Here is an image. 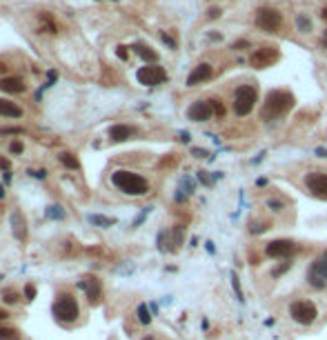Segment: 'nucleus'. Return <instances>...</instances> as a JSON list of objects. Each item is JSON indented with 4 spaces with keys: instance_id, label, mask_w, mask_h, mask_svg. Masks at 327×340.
<instances>
[{
    "instance_id": "f257e3e1",
    "label": "nucleus",
    "mask_w": 327,
    "mask_h": 340,
    "mask_svg": "<svg viewBox=\"0 0 327 340\" xmlns=\"http://www.w3.org/2000/svg\"><path fill=\"white\" fill-rule=\"evenodd\" d=\"M111 183L116 189H120L127 196H145L147 191H149V183L138 176V173L133 171H127V169H118L111 173Z\"/></svg>"
},
{
    "instance_id": "f03ea898",
    "label": "nucleus",
    "mask_w": 327,
    "mask_h": 340,
    "mask_svg": "<svg viewBox=\"0 0 327 340\" xmlns=\"http://www.w3.org/2000/svg\"><path fill=\"white\" fill-rule=\"evenodd\" d=\"M292 107H294V96L290 91H283V89L270 91L265 98V105H263V120H274V118L283 116Z\"/></svg>"
},
{
    "instance_id": "7ed1b4c3",
    "label": "nucleus",
    "mask_w": 327,
    "mask_h": 340,
    "mask_svg": "<svg viewBox=\"0 0 327 340\" xmlns=\"http://www.w3.org/2000/svg\"><path fill=\"white\" fill-rule=\"evenodd\" d=\"M256 98H258V89L254 85H243V87H238L236 93H234V113L236 116H247L252 109H254V103H256Z\"/></svg>"
},
{
    "instance_id": "20e7f679",
    "label": "nucleus",
    "mask_w": 327,
    "mask_h": 340,
    "mask_svg": "<svg viewBox=\"0 0 327 340\" xmlns=\"http://www.w3.org/2000/svg\"><path fill=\"white\" fill-rule=\"evenodd\" d=\"M53 316L60 323H73L78 316H80V309H78V303L71 293H60L53 303Z\"/></svg>"
},
{
    "instance_id": "39448f33",
    "label": "nucleus",
    "mask_w": 327,
    "mask_h": 340,
    "mask_svg": "<svg viewBox=\"0 0 327 340\" xmlns=\"http://www.w3.org/2000/svg\"><path fill=\"white\" fill-rule=\"evenodd\" d=\"M290 316L296 320L298 325H312L314 320H316L318 311L310 300H294L292 307H290Z\"/></svg>"
},
{
    "instance_id": "423d86ee",
    "label": "nucleus",
    "mask_w": 327,
    "mask_h": 340,
    "mask_svg": "<svg viewBox=\"0 0 327 340\" xmlns=\"http://www.w3.org/2000/svg\"><path fill=\"white\" fill-rule=\"evenodd\" d=\"M307 280H310V285L316 287V289H323V287L327 285V251L320 253V256L312 263L310 273H307Z\"/></svg>"
},
{
    "instance_id": "0eeeda50",
    "label": "nucleus",
    "mask_w": 327,
    "mask_h": 340,
    "mask_svg": "<svg viewBox=\"0 0 327 340\" xmlns=\"http://www.w3.org/2000/svg\"><path fill=\"white\" fill-rule=\"evenodd\" d=\"M136 78H138V83L145 85V87H156V85H160V83H165V80H167V73H165L163 67L149 65V67H140L138 73H136Z\"/></svg>"
},
{
    "instance_id": "6e6552de",
    "label": "nucleus",
    "mask_w": 327,
    "mask_h": 340,
    "mask_svg": "<svg viewBox=\"0 0 327 340\" xmlns=\"http://www.w3.org/2000/svg\"><path fill=\"white\" fill-rule=\"evenodd\" d=\"M256 25L265 31H276L280 27V13L276 9H270V7H263L256 11Z\"/></svg>"
},
{
    "instance_id": "1a4fd4ad",
    "label": "nucleus",
    "mask_w": 327,
    "mask_h": 340,
    "mask_svg": "<svg viewBox=\"0 0 327 340\" xmlns=\"http://www.w3.org/2000/svg\"><path fill=\"white\" fill-rule=\"evenodd\" d=\"M214 116V107L211 103H207V100H196V103L189 105V109H187V118L194 120V123H205V120H209Z\"/></svg>"
},
{
    "instance_id": "9d476101",
    "label": "nucleus",
    "mask_w": 327,
    "mask_h": 340,
    "mask_svg": "<svg viewBox=\"0 0 327 340\" xmlns=\"http://www.w3.org/2000/svg\"><path fill=\"white\" fill-rule=\"evenodd\" d=\"M305 185L314 196L318 198H327V173H320V171H314V173H307L305 178Z\"/></svg>"
},
{
    "instance_id": "9b49d317",
    "label": "nucleus",
    "mask_w": 327,
    "mask_h": 340,
    "mask_svg": "<svg viewBox=\"0 0 327 340\" xmlns=\"http://www.w3.org/2000/svg\"><path fill=\"white\" fill-rule=\"evenodd\" d=\"M274 60H278V51L276 47H263V49H256L252 53V60L249 63L254 67H258V69H265V67H270Z\"/></svg>"
},
{
    "instance_id": "f8f14e48",
    "label": "nucleus",
    "mask_w": 327,
    "mask_h": 340,
    "mask_svg": "<svg viewBox=\"0 0 327 340\" xmlns=\"http://www.w3.org/2000/svg\"><path fill=\"white\" fill-rule=\"evenodd\" d=\"M292 251H294L292 240H272V243H267V247H265V253L272 258H285V256H290Z\"/></svg>"
},
{
    "instance_id": "ddd939ff",
    "label": "nucleus",
    "mask_w": 327,
    "mask_h": 340,
    "mask_svg": "<svg viewBox=\"0 0 327 340\" xmlns=\"http://www.w3.org/2000/svg\"><path fill=\"white\" fill-rule=\"evenodd\" d=\"M211 78V67L209 65H198L196 69H194L189 73V78H187V87H196L200 83H205V80H209Z\"/></svg>"
},
{
    "instance_id": "4468645a",
    "label": "nucleus",
    "mask_w": 327,
    "mask_h": 340,
    "mask_svg": "<svg viewBox=\"0 0 327 340\" xmlns=\"http://www.w3.org/2000/svg\"><path fill=\"white\" fill-rule=\"evenodd\" d=\"M131 136H136V129L129 125H113L109 129V138L113 143H123V140H129Z\"/></svg>"
},
{
    "instance_id": "2eb2a0df",
    "label": "nucleus",
    "mask_w": 327,
    "mask_h": 340,
    "mask_svg": "<svg viewBox=\"0 0 327 340\" xmlns=\"http://www.w3.org/2000/svg\"><path fill=\"white\" fill-rule=\"evenodd\" d=\"M80 287L87 291V298L91 300V303H98V298H100V283L93 276H85L83 278V283H80Z\"/></svg>"
},
{
    "instance_id": "dca6fc26",
    "label": "nucleus",
    "mask_w": 327,
    "mask_h": 340,
    "mask_svg": "<svg viewBox=\"0 0 327 340\" xmlns=\"http://www.w3.org/2000/svg\"><path fill=\"white\" fill-rule=\"evenodd\" d=\"M25 218H23V213L16 211V213H11V229H13V236H16L18 240H25L27 238V231H25Z\"/></svg>"
},
{
    "instance_id": "f3484780",
    "label": "nucleus",
    "mask_w": 327,
    "mask_h": 340,
    "mask_svg": "<svg viewBox=\"0 0 327 340\" xmlns=\"http://www.w3.org/2000/svg\"><path fill=\"white\" fill-rule=\"evenodd\" d=\"M0 89L7 91V93H23L25 83L20 78H3L0 80Z\"/></svg>"
},
{
    "instance_id": "a211bd4d",
    "label": "nucleus",
    "mask_w": 327,
    "mask_h": 340,
    "mask_svg": "<svg viewBox=\"0 0 327 340\" xmlns=\"http://www.w3.org/2000/svg\"><path fill=\"white\" fill-rule=\"evenodd\" d=\"M0 116L20 118V116H23V109H20L16 103H9V100H3V98H0Z\"/></svg>"
},
{
    "instance_id": "6ab92c4d",
    "label": "nucleus",
    "mask_w": 327,
    "mask_h": 340,
    "mask_svg": "<svg viewBox=\"0 0 327 340\" xmlns=\"http://www.w3.org/2000/svg\"><path fill=\"white\" fill-rule=\"evenodd\" d=\"M131 49H133V51H136V53H138V56H140V58H143V60H145V63H156V60H158V53H156V51H153V49H151V47H147V45H143V43H136V45H133V47H131Z\"/></svg>"
},
{
    "instance_id": "aec40b11",
    "label": "nucleus",
    "mask_w": 327,
    "mask_h": 340,
    "mask_svg": "<svg viewBox=\"0 0 327 340\" xmlns=\"http://www.w3.org/2000/svg\"><path fill=\"white\" fill-rule=\"evenodd\" d=\"M58 158H60V163H63V165L67 167V169H78V167H80L78 158L73 156V153H69V151H63Z\"/></svg>"
},
{
    "instance_id": "412c9836",
    "label": "nucleus",
    "mask_w": 327,
    "mask_h": 340,
    "mask_svg": "<svg viewBox=\"0 0 327 340\" xmlns=\"http://www.w3.org/2000/svg\"><path fill=\"white\" fill-rule=\"evenodd\" d=\"M138 320L143 325H149L151 323V316H149V311H147V305H140L138 307Z\"/></svg>"
},
{
    "instance_id": "4be33fe9",
    "label": "nucleus",
    "mask_w": 327,
    "mask_h": 340,
    "mask_svg": "<svg viewBox=\"0 0 327 340\" xmlns=\"http://www.w3.org/2000/svg\"><path fill=\"white\" fill-rule=\"evenodd\" d=\"M3 300H5L7 305H16L18 303V293L13 291V289H5L3 291Z\"/></svg>"
},
{
    "instance_id": "5701e85b",
    "label": "nucleus",
    "mask_w": 327,
    "mask_h": 340,
    "mask_svg": "<svg viewBox=\"0 0 327 340\" xmlns=\"http://www.w3.org/2000/svg\"><path fill=\"white\" fill-rule=\"evenodd\" d=\"M0 340H18V331L3 329V327H0Z\"/></svg>"
},
{
    "instance_id": "b1692460",
    "label": "nucleus",
    "mask_w": 327,
    "mask_h": 340,
    "mask_svg": "<svg viewBox=\"0 0 327 340\" xmlns=\"http://www.w3.org/2000/svg\"><path fill=\"white\" fill-rule=\"evenodd\" d=\"M91 223H96V225H113V218H105V216H91Z\"/></svg>"
},
{
    "instance_id": "393cba45",
    "label": "nucleus",
    "mask_w": 327,
    "mask_h": 340,
    "mask_svg": "<svg viewBox=\"0 0 327 340\" xmlns=\"http://www.w3.org/2000/svg\"><path fill=\"white\" fill-rule=\"evenodd\" d=\"M23 149H25V147H23V143H20V140H13V143L9 145V151H11V153H23Z\"/></svg>"
},
{
    "instance_id": "a878e982",
    "label": "nucleus",
    "mask_w": 327,
    "mask_h": 340,
    "mask_svg": "<svg viewBox=\"0 0 327 340\" xmlns=\"http://www.w3.org/2000/svg\"><path fill=\"white\" fill-rule=\"evenodd\" d=\"M25 296H27V300L31 303V300L36 298V287H33V285H27V287H25Z\"/></svg>"
},
{
    "instance_id": "bb28decb",
    "label": "nucleus",
    "mask_w": 327,
    "mask_h": 340,
    "mask_svg": "<svg viewBox=\"0 0 327 340\" xmlns=\"http://www.w3.org/2000/svg\"><path fill=\"white\" fill-rule=\"evenodd\" d=\"M0 133H23L20 127H0Z\"/></svg>"
},
{
    "instance_id": "cd10ccee",
    "label": "nucleus",
    "mask_w": 327,
    "mask_h": 340,
    "mask_svg": "<svg viewBox=\"0 0 327 340\" xmlns=\"http://www.w3.org/2000/svg\"><path fill=\"white\" fill-rule=\"evenodd\" d=\"M211 107H214V113H218V116H223V105H220V100H209Z\"/></svg>"
},
{
    "instance_id": "c85d7f7f",
    "label": "nucleus",
    "mask_w": 327,
    "mask_h": 340,
    "mask_svg": "<svg viewBox=\"0 0 327 340\" xmlns=\"http://www.w3.org/2000/svg\"><path fill=\"white\" fill-rule=\"evenodd\" d=\"M298 29H300V31H307V29H310V20H305L303 16H300V18H298Z\"/></svg>"
},
{
    "instance_id": "c756f323",
    "label": "nucleus",
    "mask_w": 327,
    "mask_h": 340,
    "mask_svg": "<svg viewBox=\"0 0 327 340\" xmlns=\"http://www.w3.org/2000/svg\"><path fill=\"white\" fill-rule=\"evenodd\" d=\"M9 167H11V163L7 158H0V169L3 171H9Z\"/></svg>"
},
{
    "instance_id": "7c9ffc66",
    "label": "nucleus",
    "mask_w": 327,
    "mask_h": 340,
    "mask_svg": "<svg viewBox=\"0 0 327 340\" xmlns=\"http://www.w3.org/2000/svg\"><path fill=\"white\" fill-rule=\"evenodd\" d=\"M163 40H165V43L171 47V49H176V40H174V38H169V36H167V33H163Z\"/></svg>"
},
{
    "instance_id": "2f4dec72",
    "label": "nucleus",
    "mask_w": 327,
    "mask_h": 340,
    "mask_svg": "<svg viewBox=\"0 0 327 340\" xmlns=\"http://www.w3.org/2000/svg\"><path fill=\"white\" fill-rule=\"evenodd\" d=\"M290 267H292V263H285L283 267H278V269H276V271H274V276H280V273H283L285 269H290Z\"/></svg>"
},
{
    "instance_id": "473e14b6",
    "label": "nucleus",
    "mask_w": 327,
    "mask_h": 340,
    "mask_svg": "<svg viewBox=\"0 0 327 340\" xmlns=\"http://www.w3.org/2000/svg\"><path fill=\"white\" fill-rule=\"evenodd\" d=\"M125 49H127V47H118V56L123 58V60L127 58V51H125Z\"/></svg>"
},
{
    "instance_id": "72a5a7b5",
    "label": "nucleus",
    "mask_w": 327,
    "mask_h": 340,
    "mask_svg": "<svg viewBox=\"0 0 327 340\" xmlns=\"http://www.w3.org/2000/svg\"><path fill=\"white\" fill-rule=\"evenodd\" d=\"M220 16V9H209V18H216Z\"/></svg>"
},
{
    "instance_id": "f704fd0d",
    "label": "nucleus",
    "mask_w": 327,
    "mask_h": 340,
    "mask_svg": "<svg viewBox=\"0 0 327 340\" xmlns=\"http://www.w3.org/2000/svg\"><path fill=\"white\" fill-rule=\"evenodd\" d=\"M194 153L200 158V156H207V151H203V149H194Z\"/></svg>"
},
{
    "instance_id": "c9c22d12",
    "label": "nucleus",
    "mask_w": 327,
    "mask_h": 340,
    "mask_svg": "<svg viewBox=\"0 0 327 340\" xmlns=\"http://www.w3.org/2000/svg\"><path fill=\"white\" fill-rule=\"evenodd\" d=\"M316 153H318V156H323V158H327V149H318Z\"/></svg>"
},
{
    "instance_id": "e433bc0d",
    "label": "nucleus",
    "mask_w": 327,
    "mask_h": 340,
    "mask_svg": "<svg viewBox=\"0 0 327 340\" xmlns=\"http://www.w3.org/2000/svg\"><path fill=\"white\" fill-rule=\"evenodd\" d=\"M7 316H9V313H7V311H5V309H0V320H5V318H7Z\"/></svg>"
},
{
    "instance_id": "4c0bfd02",
    "label": "nucleus",
    "mask_w": 327,
    "mask_h": 340,
    "mask_svg": "<svg viewBox=\"0 0 327 340\" xmlns=\"http://www.w3.org/2000/svg\"><path fill=\"white\" fill-rule=\"evenodd\" d=\"M320 16H323V20H327V7L323 9V13H320Z\"/></svg>"
},
{
    "instance_id": "58836bf2",
    "label": "nucleus",
    "mask_w": 327,
    "mask_h": 340,
    "mask_svg": "<svg viewBox=\"0 0 327 340\" xmlns=\"http://www.w3.org/2000/svg\"><path fill=\"white\" fill-rule=\"evenodd\" d=\"M0 198H5V189H3V187H0Z\"/></svg>"
},
{
    "instance_id": "ea45409f",
    "label": "nucleus",
    "mask_w": 327,
    "mask_h": 340,
    "mask_svg": "<svg viewBox=\"0 0 327 340\" xmlns=\"http://www.w3.org/2000/svg\"><path fill=\"white\" fill-rule=\"evenodd\" d=\"M325 45H327V33H325Z\"/></svg>"
}]
</instances>
